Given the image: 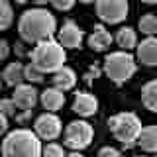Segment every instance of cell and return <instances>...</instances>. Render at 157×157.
Here are the masks:
<instances>
[{"mask_svg":"<svg viewBox=\"0 0 157 157\" xmlns=\"http://www.w3.org/2000/svg\"><path fill=\"white\" fill-rule=\"evenodd\" d=\"M18 32L24 41L28 43H39L51 39L57 32V22L49 10L45 8H32L20 16Z\"/></svg>","mask_w":157,"mask_h":157,"instance_id":"6da1fadb","label":"cell"},{"mask_svg":"<svg viewBox=\"0 0 157 157\" xmlns=\"http://www.w3.org/2000/svg\"><path fill=\"white\" fill-rule=\"evenodd\" d=\"M41 137L32 130H14L6 134L2 141V155L4 157H41Z\"/></svg>","mask_w":157,"mask_h":157,"instance_id":"7a4b0ae2","label":"cell"},{"mask_svg":"<svg viewBox=\"0 0 157 157\" xmlns=\"http://www.w3.org/2000/svg\"><path fill=\"white\" fill-rule=\"evenodd\" d=\"M65 45L55 39H45V41L36 43L32 51V63L36 65L41 73H57L61 67H65Z\"/></svg>","mask_w":157,"mask_h":157,"instance_id":"3957f363","label":"cell"},{"mask_svg":"<svg viewBox=\"0 0 157 157\" xmlns=\"http://www.w3.org/2000/svg\"><path fill=\"white\" fill-rule=\"evenodd\" d=\"M110 132L124 147H134L141 134V122L134 112H120L108 120Z\"/></svg>","mask_w":157,"mask_h":157,"instance_id":"277c9868","label":"cell"},{"mask_svg":"<svg viewBox=\"0 0 157 157\" xmlns=\"http://www.w3.org/2000/svg\"><path fill=\"white\" fill-rule=\"evenodd\" d=\"M104 71L112 82L124 85L136 73V59L128 51H114L104 59Z\"/></svg>","mask_w":157,"mask_h":157,"instance_id":"5b68a950","label":"cell"},{"mask_svg":"<svg viewBox=\"0 0 157 157\" xmlns=\"http://www.w3.org/2000/svg\"><path fill=\"white\" fill-rule=\"evenodd\" d=\"M92 136H94V130L92 126L85 120H73L71 124L65 128V145L71 147V149H85V147L90 145Z\"/></svg>","mask_w":157,"mask_h":157,"instance_id":"8992f818","label":"cell"},{"mask_svg":"<svg viewBox=\"0 0 157 157\" xmlns=\"http://www.w3.org/2000/svg\"><path fill=\"white\" fill-rule=\"evenodd\" d=\"M130 6L128 0H96V16L104 24H120L124 22Z\"/></svg>","mask_w":157,"mask_h":157,"instance_id":"52a82bcc","label":"cell"},{"mask_svg":"<svg viewBox=\"0 0 157 157\" xmlns=\"http://www.w3.org/2000/svg\"><path fill=\"white\" fill-rule=\"evenodd\" d=\"M61 120L53 114V112H45V114L37 116L36 124H33V132L45 141H51L61 134Z\"/></svg>","mask_w":157,"mask_h":157,"instance_id":"ba28073f","label":"cell"},{"mask_svg":"<svg viewBox=\"0 0 157 157\" xmlns=\"http://www.w3.org/2000/svg\"><path fill=\"white\" fill-rule=\"evenodd\" d=\"M41 96L37 92V88L29 82V85H18L16 88H14L12 92V100L16 102L18 108H22V110H32L33 106L37 104V98Z\"/></svg>","mask_w":157,"mask_h":157,"instance_id":"9c48e42d","label":"cell"},{"mask_svg":"<svg viewBox=\"0 0 157 157\" xmlns=\"http://www.w3.org/2000/svg\"><path fill=\"white\" fill-rule=\"evenodd\" d=\"M57 36H59V41H61L67 49H78L81 43H82L85 33H82V29L78 28L75 22L69 20V22H65L61 26V29L57 32Z\"/></svg>","mask_w":157,"mask_h":157,"instance_id":"30bf717a","label":"cell"},{"mask_svg":"<svg viewBox=\"0 0 157 157\" xmlns=\"http://www.w3.org/2000/svg\"><path fill=\"white\" fill-rule=\"evenodd\" d=\"M137 61L145 67H157V37L147 36L141 43L136 47Z\"/></svg>","mask_w":157,"mask_h":157,"instance_id":"8fae6325","label":"cell"},{"mask_svg":"<svg viewBox=\"0 0 157 157\" xmlns=\"http://www.w3.org/2000/svg\"><path fill=\"white\" fill-rule=\"evenodd\" d=\"M73 112L82 118H88V116H94L98 112V100L94 94L90 92H77L75 94V100H73Z\"/></svg>","mask_w":157,"mask_h":157,"instance_id":"7c38bea8","label":"cell"},{"mask_svg":"<svg viewBox=\"0 0 157 157\" xmlns=\"http://www.w3.org/2000/svg\"><path fill=\"white\" fill-rule=\"evenodd\" d=\"M63 92H65V90H61V88H57V86L45 88V90L41 92V96H39V100H41L43 108H45L47 112L59 110V108L65 104V94H63Z\"/></svg>","mask_w":157,"mask_h":157,"instance_id":"4fadbf2b","label":"cell"},{"mask_svg":"<svg viewBox=\"0 0 157 157\" xmlns=\"http://www.w3.org/2000/svg\"><path fill=\"white\" fill-rule=\"evenodd\" d=\"M112 41H114V37L110 36V32L102 24L94 26L90 37H88V45H90V49H94V51H106Z\"/></svg>","mask_w":157,"mask_h":157,"instance_id":"5bb4252c","label":"cell"},{"mask_svg":"<svg viewBox=\"0 0 157 157\" xmlns=\"http://www.w3.org/2000/svg\"><path fill=\"white\" fill-rule=\"evenodd\" d=\"M24 67L22 63H18V61H14V63H10V65L4 69V73H2V78H4V82H6L8 86H12V88H16L18 85H22L24 81H26V75H24Z\"/></svg>","mask_w":157,"mask_h":157,"instance_id":"9a60e30c","label":"cell"},{"mask_svg":"<svg viewBox=\"0 0 157 157\" xmlns=\"http://www.w3.org/2000/svg\"><path fill=\"white\" fill-rule=\"evenodd\" d=\"M51 82H53V86L61 88V90H71V88L75 86V82H77V75H75L73 69L61 67L57 73H53Z\"/></svg>","mask_w":157,"mask_h":157,"instance_id":"2e32d148","label":"cell"},{"mask_svg":"<svg viewBox=\"0 0 157 157\" xmlns=\"http://www.w3.org/2000/svg\"><path fill=\"white\" fill-rule=\"evenodd\" d=\"M137 145L145 153H157V126H145L140 134Z\"/></svg>","mask_w":157,"mask_h":157,"instance_id":"e0dca14e","label":"cell"},{"mask_svg":"<svg viewBox=\"0 0 157 157\" xmlns=\"http://www.w3.org/2000/svg\"><path fill=\"white\" fill-rule=\"evenodd\" d=\"M141 102H144V106L149 112L157 114V78L144 85V88H141Z\"/></svg>","mask_w":157,"mask_h":157,"instance_id":"ac0fdd59","label":"cell"},{"mask_svg":"<svg viewBox=\"0 0 157 157\" xmlns=\"http://www.w3.org/2000/svg\"><path fill=\"white\" fill-rule=\"evenodd\" d=\"M116 43L120 45L124 51H130V49H134L137 47V36H136V32L132 28H120L118 29V33H116Z\"/></svg>","mask_w":157,"mask_h":157,"instance_id":"d6986e66","label":"cell"},{"mask_svg":"<svg viewBox=\"0 0 157 157\" xmlns=\"http://www.w3.org/2000/svg\"><path fill=\"white\" fill-rule=\"evenodd\" d=\"M140 32L144 36H155L157 33V16L155 14H144L140 18Z\"/></svg>","mask_w":157,"mask_h":157,"instance_id":"ffe728a7","label":"cell"},{"mask_svg":"<svg viewBox=\"0 0 157 157\" xmlns=\"http://www.w3.org/2000/svg\"><path fill=\"white\" fill-rule=\"evenodd\" d=\"M14 22V10L8 0H0V28L8 29Z\"/></svg>","mask_w":157,"mask_h":157,"instance_id":"44dd1931","label":"cell"},{"mask_svg":"<svg viewBox=\"0 0 157 157\" xmlns=\"http://www.w3.org/2000/svg\"><path fill=\"white\" fill-rule=\"evenodd\" d=\"M24 75H26V81H29L32 85H37V82H43V75H45V73H41L33 63H29V65H26V69H24Z\"/></svg>","mask_w":157,"mask_h":157,"instance_id":"7402d4cb","label":"cell"},{"mask_svg":"<svg viewBox=\"0 0 157 157\" xmlns=\"http://www.w3.org/2000/svg\"><path fill=\"white\" fill-rule=\"evenodd\" d=\"M43 157H67V153L59 144H47L43 147Z\"/></svg>","mask_w":157,"mask_h":157,"instance_id":"603a6c76","label":"cell"},{"mask_svg":"<svg viewBox=\"0 0 157 157\" xmlns=\"http://www.w3.org/2000/svg\"><path fill=\"white\" fill-rule=\"evenodd\" d=\"M16 102L12 100V98H4L2 102H0V112L6 116H16Z\"/></svg>","mask_w":157,"mask_h":157,"instance_id":"cb8c5ba5","label":"cell"},{"mask_svg":"<svg viewBox=\"0 0 157 157\" xmlns=\"http://www.w3.org/2000/svg\"><path fill=\"white\" fill-rule=\"evenodd\" d=\"M51 2V6L55 10H61V12H65V10H71L73 6H75L77 0H49Z\"/></svg>","mask_w":157,"mask_h":157,"instance_id":"d4e9b609","label":"cell"},{"mask_svg":"<svg viewBox=\"0 0 157 157\" xmlns=\"http://www.w3.org/2000/svg\"><path fill=\"white\" fill-rule=\"evenodd\" d=\"M122 153L116 149V147H102L100 151H98V157H120Z\"/></svg>","mask_w":157,"mask_h":157,"instance_id":"484cf974","label":"cell"},{"mask_svg":"<svg viewBox=\"0 0 157 157\" xmlns=\"http://www.w3.org/2000/svg\"><path fill=\"white\" fill-rule=\"evenodd\" d=\"M98 75H100V69H98V67H90V69H88V73L85 75V82H86V85H90L92 78H96Z\"/></svg>","mask_w":157,"mask_h":157,"instance_id":"4316f807","label":"cell"},{"mask_svg":"<svg viewBox=\"0 0 157 157\" xmlns=\"http://www.w3.org/2000/svg\"><path fill=\"white\" fill-rule=\"evenodd\" d=\"M8 53H10V45L6 39H2V43H0V59H6Z\"/></svg>","mask_w":157,"mask_h":157,"instance_id":"83f0119b","label":"cell"},{"mask_svg":"<svg viewBox=\"0 0 157 157\" xmlns=\"http://www.w3.org/2000/svg\"><path fill=\"white\" fill-rule=\"evenodd\" d=\"M8 118L10 116H6V114H2V112H0V130H2V132L8 130Z\"/></svg>","mask_w":157,"mask_h":157,"instance_id":"f1b7e54d","label":"cell"},{"mask_svg":"<svg viewBox=\"0 0 157 157\" xmlns=\"http://www.w3.org/2000/svg\"><path fill=\"white\" fill-rule=\"evenodd\" d=\"M29 116H32V110H24L20 116H16V120H18V122H26Z\"/></svg>","mask_w":157,"mask_h":157,"instance_id":"f546056e","label":"cell"},{"mask_svg":"<svg viewBox=\"0 0 157 157\" xmlns=\"http://www.w3.org/2000/svg\"><path fill=\"white\" fill-rule=\"evenodd\" d=\"M14 51H16L20 57H22V55H26V49H24V43H16V45H14Z\"/></svg>","mask_w":157,"mask_h":157,"instance_id":"4dcf8cb0","label":"cell"},{"mask_svg":"<svg viewBox=\"0 0 157 157\" xmlns=\"http://www.w3.org/2000/svg\"><path fill=\"white\" fill-rule=\"evenodd\" d=\"M67 157H82L81 153H78L77 149H73V153H67Z\"/></svg>","mask_w":157,"mask_h":157,"instance_id":"1f68e13d","label":"cell"},{"mask_svg":"<svg viewBox=\"0 0 157 157\" xmlns=\"http://www.w3.org/2000/svg\"><path fill=\"white\" fill-rule=\"evenodd\" d=\"M32 2H36V4H39V6H41V4H47L49 0H32Z\"/></svg>","mask_w":157,"mask_h":157,"instance_id":"d6a6232c","label":"cell"},{"mask_svg":"<svg viewBox=\"0 0 157 157\" xmlns=\"http://www.w3.org/2000/svg\"><path fill=\"white\" fill-rule=\"evenodd\" d=\"M140 2H144V4H157V0H140Z\"/></svg>","mask_w":157,"mask_h":157,"instance_id":"836d02e7","label":"cell"},{"mask_svg":"<svg viewBox=\"0 0 157 157\" xmlns=\"http://www.w3.org/2000/svg\"><path fill=\"white\" fill-rule=\"evenodd\" d=\"M78 2H82V4H92V2H96V0H78Z\"/></svg>","mask_w":157,"mask_h":157,"instance_id":"e575fe53","label":"cell"},{"mask_svg":"<svg viewBox=\"0 0 157 157\" xmlns=\"http://www.w3.org/2000/svg\"><path fill=\"white\" fill-rule=\"evenodd\" d=\"M14 2H16V4H26L28 0H14Z\"/></svg>","mask_w":157,"mask_h":157,"instance_id":"d590c367","label":"cell"},{"mask_svg":"<svg viewBox=\"0 0 157 157\" xmlns=\"http://www.w3.org/2000/svg\"><path fill=\"white\" fill-rule=\"evenodd\" d=\"M134 157H147V155H144V153H141V155H134Z\"/></svg>","mask_w":157,"mask_h":157,"instance_id":"8d00e7d4","label":"cell"},{"mask_svg":"<svg viewBox=\"0 0 157 157\" xmlns=\"http://www.w3.org/2000/svg\"><path fill=\"white\" fill-rule=\"evenodd\" d=\"M120 157H124V155H120Z\"/></svg>","mask_w":157,"mask_h":157,"instance_id":"74e56055","label":"cell"}]
</instances>
